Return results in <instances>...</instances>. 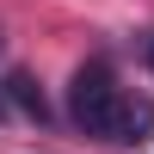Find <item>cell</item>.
Instances as JSON below:
<instances>
[{
  "mask_svg": "<svg viewBox=\"0 0 154 154\" xmlns=\"http://www.w3.org/2000/svg\"><path fill=\"white\" fill-rule=\"evenodd\" d=\"M148 68H154V31H148Z\"/></svg>",
  "mask_w": 154,
  "mask_h": 154,
  "instance_id": "3957f363",
  "label": "cell"
},
{
  "mask_svg": "<svg viewBox=\"0 0 154 154\" xmlns=\"http://www.w3.org/2000/svg\"><path fill=\"white\" fill-rule=\"evenodd\" d=\"M6 99H12V105H19L31 123H49V105H43V93H37L31 74H6Z\"/></svg>",
  "mask_w": 154,
  "mask_h": 154,
  "instance_id": "7a4b0ae2",
  "label": "cell"
},
{
  "mask_svg": "<svg viewBox=\"0 0 154 154\" xmlns=\"http://www.w3.org/2000/svg\"><path fill=\"white\" fill-rule=\"evenodd\" d=\"M68 117L80 136L93 142H111V148H142L154 136V111L148 99H136L130 86L111 74V62H80L74 68V86H68Z\"/></svg>",
  "mask_w": 154,
  "mask_h": 154,
  "instance_id": "6da1fadb",
  "label": "cell"
}]
</instances>
